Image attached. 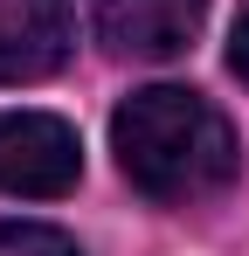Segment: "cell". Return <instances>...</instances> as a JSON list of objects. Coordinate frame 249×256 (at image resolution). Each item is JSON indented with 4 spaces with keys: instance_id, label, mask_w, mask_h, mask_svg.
Returning a JSON list of instances; mask_svg holds the SVG:
<instances>
[{
    "instance_id": "obj_4",
    "label": "cell",
    "mask_w": 249,
    "mask_h": 256,
    "mask_svg": "<svg viewBox=\"0 0 249 256\" xmlns=\"http://www.w3.org/2000/svg\"><path fill=\"white\" fill-rule=\"evenodd\" d=\"M70 56V0H0V84H35Z\"/></svg>"
},
{
    "instance_id": "obj_1",
    "label": "cell",
    "mask_w": 249,
    "mask_h": 256,
    "mask_svg": "<svg viewBox=\"0 0 249 256\" xmlns=\"http://www.w3.org/2000/svg\"><path fill=\"white\" fill-rule=\"evenodd\" d=\"M111 146H118L124 180L152 201H201L214 187H228L236 160H242L228 118L201 90H180V84L132 90L111 118Z\"/></svg>"
},
{
    "instance_id": "obj_2",
    "label": "cell",
    "mask_w": 249,
    "mask_h": 256,
    "mask_svg": "<svg viewBox=\"0 0 249 256\" xmlns=\"http://www.w3.org/2000/svg\"><path fill=\"white\" fill-rule=\"evenodd\" d=\"M83 173L76 132L48 111H0V194H70Z\"/></svg>"
},
{
    "instance_id": "obj_5",
    "label": "cell",
    "mask_w": 249,
    "mask_h": 256,
    "mask_svg": "<svg viewBox=\"0 0 249 256\" xmlns=\"http://www.w3.org/2000/svg\"><path fill=\"white\" fill-rule=\"evenodd\" d=\"M0 256H76V242L42 222H0Z\"/></svg>"
},
{
    "instance_id": "obj_6",
    "label": "cell",
    "mask_w": 249,
    "mask_h": 256,
    "mask_svg": "<svg viewBox=\"0 0 249 256\" xmlns=\"http://www.w3.org/2000/svg\"><path fill=\"white\" fill-rule=\"evenodd\" d=\"M228 70H236V76L249 84V14L236 21V42H228Z\"/></svg>"
},
{
    "instance_id": "obj_3",
    "label": "cell",
    "mask_w": 249,
    "mask_h": 256,
    "mask_svg": "<svg viewBox=\"0 0 249 256\" xmlns=\"http://www.w3.org/2000/svg\"><path fill=\"white\" fill-rule=\"evenodd\" d=\"M97 35L111 56H132V62H166L201 35L208 0H97L90 7Z\"/></svg>"
}]
</instances>
